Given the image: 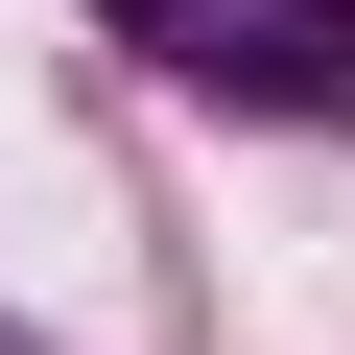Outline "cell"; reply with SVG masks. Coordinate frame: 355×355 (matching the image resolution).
Listing matches in <instances>:
<instances>
[{
  "label": "cell",
  "mask_w": 355,
  "mask_h": 355,
  "mask_svg": "<svg viewBox=\"0 0 355 355\" xmlns=\"http://www.w3.org/2000/svg\"><path fill=\"white\" fill-rule=\"evenodd\" d=\"M119 48L261 119H355V0H119Z\"/></svg>",
  "instance_id": "1"
}]
</instances>
